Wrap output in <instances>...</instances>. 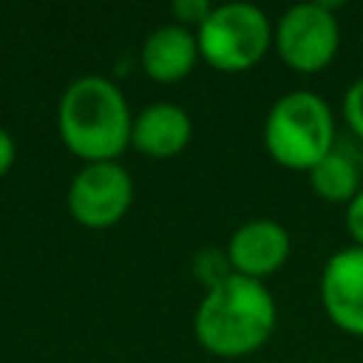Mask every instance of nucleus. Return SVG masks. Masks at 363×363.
<instances>
[{"mask_svg": "<svg viewBox=\"0 0 363 363\" xmlns=\"http://www.w3.org/2000/svg\"><path fill=\"white\" fill-rule=\"evenodd\" d=\"M312 190L326 199V201H352L360 193V162L343 150V147H332L312 170Z\"/></svg>", "mask_w": 363, "mask_h": 363, "instance_id": "obj_11", "label": "nucleus"}, {"mask_svg": "<svg viewBox=\"0 0 363 363\" xmlns=\"http://www.w3.org/2000/svg\"><path fill=\"white\" fill-rule=\"evenodd\" d=\"M57 125L68 150L85 159V164L113 162L130 145L133 130L122 91L111 79L94 74L74 79L62 91Z\"/></svg>", "mask_w": 363, "mask_h": 363, "instance_id": "obj_2", "label": "nucleus"}, {"mask_svg": "<svg viewBox=\"0 0 363 363\" xmlns=\"http://www.w3.org/2000/svg\"><path fill=\"white\" fill-rule=\"evenodd\" d=\"M193 125L182 105L176 102H153L139 111L133 119L130 142L136 150L153 156V159H170L190 142Z\"/></svg>", "mask_w": 363, "mask_h": 363, "instance_id": "obj_9", "label": "nucleus"}, {"mask_svg": "<svg viewBox=\"0 0 363 363\" xmlns=\"http://www.w3.org/2000/svg\"><path fill=\"white\" fill-rule=\"evenodd\" d=\"M346 227L349 235L354 238V247H363V190L346 207Z\"/></svg>", "mask_w": 363, "mask_h": 363, "instance_id": "obj_15", "label": "nucleus"}, {"mask_svg": "<svg viewBox=\"0 0 363 363\" xmlns=\"http://www.w3.org/2000/svg\"><path fill=\"white\" fill-rule=\"evenodd\" d=\"M267 153L289 170H312L335 147V119L329 105L309 91L284 94L264 122Z\"/></svg>", "mask_w": 363, "mask_h": 363, "instance_id": "obj_3", "label": "nucleus"}, {"mask_svg": "<svg viewBox=\"0 0 363 363\" xmlns=\"http://www.w3.org/2000/svg\"><path fill=\"white\" fill-rule=\"evenodd\" d=\"M199 60L196 34L179 23L159 26L142 45V68L156 82H176L193 71Z\"/></svg>", "mask_w": 363, "mask_h": 363, "instance_id": "obj_10", "label": "nucleus"}, {"mask_svg": "<svg viewBox=\"0 0 363 363\" xmlns=\"http://www.w3.org/2000/svg\"><path fill=\"white\" fill-rule=\"evenodd\" d=\"M320 303L335 326L363 335V247L335 252L320 275Z\"/></svg>", "mask_w": 363, "mask_h": 363, "instance_id": "obj_7", "label": "nucleus"}, {"mask_svg": "<svg viewBox=\"0 0 363 363\" xmlns=\"http://www.w3.org/2000/svg\"><path fill=\"white\" fill-rule=\"evenodd\" d=\"M133 199L130 173L119 162H91L85 164L68 187L71 216L91 230L116 224Z\"/></svg>", "mask_w": 363, "mask_h": 363, "instance_id": "obj_6", "label": "nucleus"}, {"mask_svg": "<svg viewBox=\"0 0 363 363\" xmlns=\"http://www.w3.org/2000/svg\"><path fill=\"white\" fill-rule=\"evenodd\" d=\"M269 40V20L252 3L213 6L210 17L196 28L199 54L218 71L252 68L267 54Z\"/></svg>", "mask_w": 363, "mask_h": 363, "instance_id": "obj_4", "label": "nucleus"}, {"mask_svg": "<svg viewBox=\"0 0 363 363\" xmlns=\"http://www.w3.org/2000/svg\"><path fill=\"white\" fill-rule=\"evenodd\" d=\"M14 164V139L6 128H0V176Z\"/></svg>", "mask_w": 363, "mask_h": 363, "instance_id": "obj_16", "label": "nucleus"}, {"mask_svg": "<svg viewBox=\"0 0 363 363\" xmlns=\"http://www.w3.org/2000/svg\"><path fill=\"white\" fill-rule=\"evenodd\" d=\"M170 11H173V17L179 20V26H201L207 17H210V11H213V6L207 3V0H176L173 6H170Z\"/></svg>", "mask_w": 363, "mask_h": 363, "instance_id": "obj_13", "label": "nucleus"}, {"mask_svg": "<svg viewBox=\"0 0 363 363\" xmlns=\"http://www.w3.org/2000/svg\"><path fill=\"white\" fill-rule=\"evenodd\" d=\"M343 116H346L349 128L354 130V136L363 139V79L349 85V91L343 96Z\"/></svg>", "mask_w": 363, "mask_h": 363, "instance_id": "obj_14", "label": "nucleus"}, {"mask_svg": "<svg viewBox=\"0 0 363 363\" xmlns=\"http://www.w3.org/2000/svg\"><path fill=\"white\" fill-rule=\"evenodd\" d=\"M227 255L238 275L264 281L289 255V235L272 218H252L241 224L227 244Z\"/></svg>", "mask_w": 363, "mask_h": 363, "instance_id": "obj_8", "label": "nucleus"}, {"mask_svg": "<svg viewBox=\"0 0 363 363\" xmlns=\"http://www.w3.org/2000/svg\"><path fill=\"white\" fill-rule=\"evenodd\" d=\"M337 43L340 31L329 3H298L286 9L275 26L278 57L301 74L326 68L337 51Z\"/></svg>", "mask_w": 363, "mask_h": 363, "instance_id": "obj_5", "label": "nucleus"}, {"mask_svg": "<svg viewBox=\"0 0 363 363\" xmlns=\"http://www.w3.org/2000/svg\"><path fill=\"white\" fill-rule=\"evenodd\" d=\"M193 272L207 289H213V286L224 284L230 275H235L233 261L227 255V247H204V250H199L196 258H193Z\"/></svg>", "mask_w": 363, "mask_h": 363, "instance_id": "obj_12", "label": "nucleus"}, {"mask_svg": "<svg viewBox=\"0 0 363 363\" xmlns=\"http://www.w3.org/2000/svg\"><path fill=\"white\" fill-rule=\"evenodd\" d=\"M199 343L218 357H241L267 343L275 329V301L264 281L230 275L207 289L193 320Z\"/></svg>", "mask_w": 363, "mask_h": 363, "instance_id": "obj_1", "label": "nucleus"}]
</instances>
